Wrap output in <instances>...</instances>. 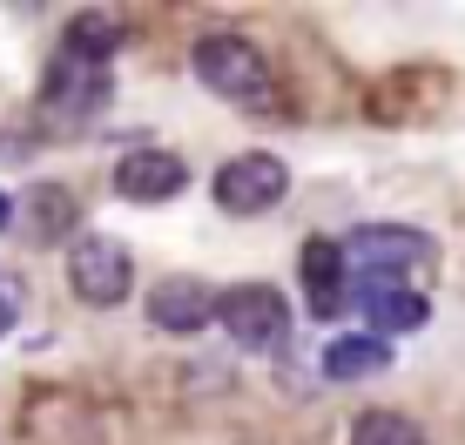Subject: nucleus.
<instances>
[{"mask_svg": "<svg viewBox=\"0 0 465 445\" xmlns=\"http://www.w3.org/2000/svg\"><path fill=\"white\" fill-rule=\"evenodd\" d=\"M344 263L358 283H411V277H431L439 250L411 222H358L344 236Z\"/></svg>", "mask_w": 465, "mask_h": 445, "instance_id": "1", "label": "nucleus"}, {"mask_svg": "<svg viewBox=\"0 0 465 445\" xmlns=\"http://www.w3.org/2000/svg\"><path fill=\"white\" fill-rule=\"evenodd\" d=\"M189 74H196L216 102H236V108H256L270 94V61L250 35H203L189 47Z\"/></svg>", "mask_w": 465, "mask_h": 445, "instance_id": "2", "label": "nucleus"}, {"mask_svg": "<svg viewBox=\"0 0 465 445\" xmlns=\"http://www.w3.org/2000/svg\"><path fill=\"white\" fill-rule=\"evenodd\" d=\"M210 196H216L223 216H270L291 196V163L270 155V149H243V155H230V163L216 169Z\"/></svg>", "mask_w": 465, "mask_h": 445, "instance_id": "3", "label": "nucleus"}, {"mask_svg": "<svg viewBox=\"0 0 465 445\" xmlns=\"http://www.w3.org/2000/svg\"><path fill=\"white\" fill-rule=\"evenodd\" d=\"M216 324L230 331L236 351H283V338H291V304H283L270 283H230V291H216Z\"/></svg>", "mask_w": 465, "mask_h": 445, "instance_id": "4", "label": "nucleus"}, {"mask_svg": "<svg viewBox=\"0 0 465 445\" xmlns=\"http://www.w3.org/2000/svg\"><path fill=\"white\" fill-rule=\"evenodd\" d=\"M68 291L94 311H115L128 291H135V257L115 236H74L68 243Z\"/></svg>", "mask_w": 465, "mask_h": 445, "instance_id": "5", "label": "nucleus"}, {"mask_svg": "<svg viewBox=\"0 0 465 445\" xmlns=\"http://www.w3.org/2000/svg\"><path fill=\"white\" fill-rule=\"evenodd\" d=\"M41 108L54 122H88L94 108H108V61H88V54L54 47L47 82H41Z\"/></svg>", "mask_w": 465, "mask_h": 445, "instance_id": "6", "label": "nucleus"}, {"mask_svg": "<svg viewBox=\"0 0 465 445\" xmlns=\"http://www.w3.org/2000/svg\"><path fill=\"white\" fill-rule=\"evenodd\" d=\"M189 189V163L175 149H128L115 163V196L128 203H169Z\"/></svg>", "mask_w": 465, "mask_h": 445, "instance_id": "7", "label": "nucleus"}, {"mask_svg": "<svg viewBox=\"0 0 465 445\" xmlns=\"http://www.w3.org/2000/svg\"><path fill=\"white\" fill-rule=\"evenodd\" d=\"M216 317V291L203 277H163L149 291V324L169 331V338H189V331H203Z\"/></svg>", "mask_w": 465, "mask_h": 445, "instance_id": "8", "label": "nucleus"}, {"mask_svg": "<svg viewBox=\"0 0 465 445\" xmlns=\"http://www.w3.org/2000/svg\"><path fill=\"white\" fill-rule=\"evenodd\" d=\"M351 297L364 304V331L371 338H405L431 317V297H419L411 283H351Z\"/></svg>", "mask_w": 465, "mask_h": 445, "instance_id": "9", "label": "nucleus"}, {"mask_svg": "<svg viewBox=\"0 0 465 445\" xmlns=\"http://www.w3.org/2000/svg\"><path fill=\"white\" fill-rule=\"evenodd\" d=\"M303 297H311V317H338L351 304V263H344V243H331V236H317V243H303Z\"/></svg>", "mask_w": 465, "mask_h": 445, "instance_id": "10", "label": "nucleus"}, {"mask_svg": "<svg viewBox=\"0 0 465 445\" xmlns=\"http://www.w3.org/2000/svg\"><path fill=\"white\" fill-rule=\"evenodd\" d=\"M391 371V338H371V331H344V338L324 344V378L331 385H358V378Z\"/></svg>", "mask_w": 465, "mask_h": 445, "instance_id": "11", "label": "nucleus"}, {"mask_svg": "<svg viewBox=\"0 0 465 445\" xmlns=\"http://www.w3.org/2000/svg\"><path fill=\"white\" fill-rule=\"evenodd\" d=\"M61 47H68V54H88V61H108L122 47V21L115 14H74V21L61 27Z\"/></svg>", "mask_w": 465, "mask_h": 445, "instance_id": "12", "label": "nucleus"}, {"mask_svg": "<svg viewBox=\"0 0 465 445\" xmlns=\"http://www.w3.org/2000/svg\"><path fill=\"white\" fill-rule=\"evenodd\" d=\"M27 222H35V236H74V222H82V210H74V196L61 183H41L35 196H27Z\"/></svg>", "mask_w": 465, "mask_h": 445, "instance_id": "13", "label": "nucleus"}, {"mask_svg": "<svg viewBox=\"0 0 465 445\" xmlns=\"http://www.w3.org/2000/svg\"><path fill=\"white\" fill-rule=\"evenodd\" d=\"M351 445H425V425L405 411H358L351 419Z\"/></svg>", "mask_w": 465, "mask_h": 445, "instance_id": "14", "label": "nucleus"}, {"mask_svg": "<svg viewBox=\"0 0 465 445\" xmlns=\"http://www.w3.org/2000/svg\"><path fill=\"white\" fill-rule=\"evenodd\" d=\"M14 324H21V277H7V270H0V338H7Z\"/></svg>", "mask_w": 465, "mask_h": 445, "instance_id": "15", "label": "nucleus"}, {"mask_svg": "<svg viewBox=\"0 0 465 445\" xmlns=\"http://www.w3.org/2000/svg\"><path fill=\"white\" fill-rule=\"evenodd\" d=\"M7 222H14V203H7V189H0V230H7Z\"/></svg>", "mask_w": 465, "mask_h": 445, "instance_id": "16", "label": "nucleus"}]
</instances>
